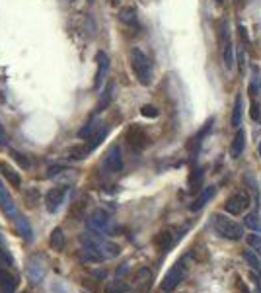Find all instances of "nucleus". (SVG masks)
I'll return each mask as SVG.
<instances>
[{
  "instance_id": "f257e3e1",
  "label": "nucleus",
  "mask_w": 261,
  "mask_h": 293,
  "mask_svg": "<svg viewBox=\"0 0 261 293\" xmlns=\"http://www.w3.org/2000/svg\"><path fill=\"white\" fill-rule=\"evenodd\" d=\"M80 242H82L84 248L94 250L101 260H111V258L119 256V252H121L119 244L107 241L105 237H101L100 233H94V231H88L84 235H80Z\"/></svg>"
},
{
  "instance_id": "f03ea898",
  "label": "nucleus",
  "mask_w": 261,
  "mask_h": 293,
  "mask_svg": "<svg viewBox=\"0 0 261 293\" xmlns=\"http://www.w3.org/2000/svg\"><path fill=\"white\" fill-rule=\"evenodd\" d=\"M211 225L220 237L228 239V241H240L244 237V229L238 225L236 221L224 217L222 213H212L211 215Z\"/></svg>"
},
{
  "instance_id": "7ed1b4c3",
  "label": "nucleus",
  "mask_w": 261,
  "mask_h": 293,
  "mask_svg": "<svg viewBox=\"0 0 261 293\" xmlns=\"http://www.w3.org/2000/svg\"><path fill=\"white\" fill-rule=\"evenodd\" d=\"M131 67H133V73L137 80L142 86H148L150 80H152V69H150L148 57L140 49H133L131 51Z\"/></svg>"
},
{
  "instance_id": "20e7f679",
  "label": "nucleus",
  "mask_w": 261,
  "mask_h": 293,
  "mask_svg": "<svg viewBox=\"0 0 261 293\" xmlns=\"http://www.w3.org/2000/svg\"><path fill=\"white\" fill-rule=\"evenodd\" d=\"M187 274V266H185V260H179L175 266H172L170 270H168V274L164 276V280H162V291L164 293H170L174 291L175 287L183 281V278H185Z\"/></svg>"
},
{
  "instance_id": "39448f33",
  "label": "nucleus",
  "mask_w": 261,
  "mask_h": 293,
  "mask_svg": "<svg viewBox=\"0 0 261 293\" xmlns=\"http://www.w3.org/2000/svg\"><path fill=\"white\" fill-rule=\"evenodd\" d=\"M86 225L90 231L94 233H100V235H105V233H111L113 227H111V217L107 211L103 209H94L86 219Z\"/></svg>"
},
{
  "instance_id": "423d86ee",
  "label": "nucleus",
  "mask_w": 261,
  "mask_h": 293,
  "mask_svg": "<svg viewBox=\"0 0 261 293\" xmlns=\"http://www.w3.org/2000/svg\"><path fill=\"white\" fill-rule=\"evenodd\" d=\"M251 205V200H249V193L246 190L236 191L234 196L228 198V202L224 204V211L230 213V215H242L248 211V207Z\"/></svg>"
},
{
  "instance_id": "0eeeda50",
  "label": "nucleus",
  "mask_w": 261,
  "mask_h": 293,
  "mask_svg": "<svg viewBox=\"0 0 261 293\" xmlns=\"http://www.w3.org/2000/svg\"><path fill=\"white\" fill-rule=\"evenodd\" d=\"M125 139H127V145H129L133 151H142V149L148 145V135H146V131L140 127V125H131V127L127 129Z\"/></svg>"
},
{
  "instance_id": "6e6552de",
  "label": "nucleus",
  "mask_w": 261,
  "mask_h": 293,
  "mask_svg": "<svg viewBox=\"0 0 261 293\" xmlns=\"http://www.w3.org/2000/svg\"><path fill=\"white\" fill-rule=\"evenodd\" d=\"M103 168L107 170V172H119L121 168H123V156H121V149H119V145H113L109 147V151L105 153L103 156Z\"/></svg>"
},
{
  "instance_id": "1a4fd4ad",
  "label": "nucleus",
  "mask_w": 261,
  "mask_h": 293,
  "mask_svg": "<svg viewBox=\"0 0 261 293\" xmlns=\"http://www.w3.org/2000/svg\"><path fill=\"white\" fill-rule=\"evenodd\" d=\"M66 191H68L66 186H57V188H51V190L47 191V196H45V207H47L49 213H55V211L61 207L64 198H66Z\"/></svg>"
},
{
  "instance_id": "9d476101",
  "label": "nucleus",
  "mask_w": 261,
  "mask_h": 293,
  "mask_svg": "<svg viewBox=\"0 0 261 293\" xmlns=\"http://www.w3.org/2000/svg\"><path fill=\"white\" fill-rule=\"evenodd\" d=\"M45 274H47V268H45V264L39 258H31L27 262V278L33 283H41L43 278H45Z\"/></svg>"
},
{
  "instance_id": "9b49d317",
  "label": "nucleus",
  "mask_w": 261,
  "mask_h": 293,
  "mask_svg": "<svg viewBox=\"0 0 261 293\" xmlns=\"http://www.w3.org/2000/svg\"><path fill=\"white\" fill-rule=\"evenodd\" d=\"M96 61H98V73H96V80H94V88L98 90L101 84H103L105 75H107V71H109V57L103 51H100L96 55Z\"/></svg>"
},
{
  "instance_id": "f8f14e48",
  "label": "nucleus",
  "mask_w": 261,
  "mask_h": 293,
  "mask_svg": "<svg viewBox=\"0 0 261 293\" xmlns=\"http://www.w3.org/2000/svg\"><path fill=\"white\" fill-rule=\"evenodd\" d=\"M152 285V272L148 268H140L135 276V293H148Z\"/></svg>"
},
{
  "instance_id": "ddd939ff",
  "label": "nucleus",
  "mask_w": 261,
  "mask_h": 293,
  "mask_svg": "<svg viewBox=\"0 0 261 293\" xmlns=\"http://www.w3.org/2000/svg\"><path fill=\"white\" fill-rule=\"evenodd\" d=\"M0 209L4 211V215L10 217V219H14V217L18 215V213H16V204H14L12 196L6 191V188H4L2 182H0Z\"/></svg>"
},
{
  "instance_id": "4468645a",
  "label": "nucleus",
  "mask_w": 261,
  "mask_h": 293,
  "mask_svg": "<svg viewBox=\"0 0 261 293\" xmlns=\"http://www.w3.org/2000/svg\"><path fill=\"white\" fill-rule=\"evenodd\" d=\"M174 242H175V237H174V233L170 229H164L160 231L158 235H156V239H154V244H156V248L160 250L162 254H166L172 246H174Z\"/></svg>"
},
{
  "instance_id": "2eb2a0df",
  "label": "nucleus",
  "mask_w": 261,
  "mask_h": 293,
  "mask_svg": "<svg viewBox=\"0 0 261 293\" xmlns=\"http://www.w3.org/2000/svg\"><path fill=\"white\" fill-rule=\"evenodd\" d=\"M214 193H216V188H214V186H209V188H205V190L201 191L199 196H197V198L191 202L189 209H191V211H201V209H203V207H205V205L209 204L212 198H214Z\"/></svg>"
},
{
  "instance_id": "dca6fc26",
  "label": "nucleus",
  "mask_w": 261,
  "mask_h": 293,
  "mask_svg": "<svg viewBox=\"0 0 261 293\" xmlns=\"http://www.w3.org/2000/svg\"><path fill=\"white\" fill-rule=\"evenodd\" d=\"M222 36H224V47H222V59H224V67L226 69H232L234 67V47H232V41H230V36H228V27L224 24L222 27Z\"/></svg>"
},
{
  "instance_id": "f3484780",
  "label": "nucleus",
  "mask_w": 261,
  "mask_h": 293,
  "mask_svg": "<svg viewBox=\"0 0 261 293\" xmlns=\"http://www.w3.org/2000/svg\"><path fill=\"white\" fill-rule=\"evenodd\" d=\"M18 287V280L14 278L12 274L0 270V291L2 293H14Z\"/></svg>"
},
{
  "instance_id": "a211bd4d",
  "label": "nucleus",
  "mask_w": 261,
  "mask_h": 293,
  "mask_svg": "<svg viewBox=\"0 0 261 293\" xmlns=\"http://www.w3.org/2000/svg\"><path fill=\"white\" fill-rule=\"evenodd\" d=\"M244 147H246V133L242 129H238L234 139H232V147H230V154L232 158H238L240 154L244 153Z\"/></svg>"
},
{
  "instance_id": "6ab92c4d",
  "label": "nucleus",
  "mask_w": 261,
  "mask_h": 293,
  "mask_svg": "<svg viewBox=\"0 0 261 293\" xmlns=\"http://www.w3.org/2000/svg\"><path fill=\"white\" fill-rule=\"evenodd\" d=\"M14 219H16V229L24 237V241H31V239H33V231H31L29 221H27L24 215H16Z\"/></svg>"
},
{
  "instance_id": "aec40b11",
  "label": "nucleus",
  "mask_w": 261,
  "mask_h": 293,
  "mask_svg": "<svg viewBox=\"0 0 261 293\" xmlns=\"http://www.w3.org/2000/svg\"><path fill=\"white\" fill-rule=\"evenodd\" d=\"M0 172H2V176L8 180L12 186H16V188L22 184V176H20V174H18V172H16L8 162H0Z\"/></svg>"
},
{
  "instance_id": "412c9836",
  "label": "nucleus",
  "mask_w": 261,
  "mask_h": 293,
  "mask_svg": "<svg viewBox=\"0 0 261 293\" xmlns=\"http://www.w3.org/2000/svg\"><path fill=\"white\" fill-rule=\"evenodd\" d=\"M119 20L123 22L125 26H133V27H138V16H137V10L127 6V8H121L119 12Z\"/></svg>"
},
{
  "instance_id": "4be33fe9",
  "label": "nucleus",
  "mask_w": 261,
  "mask_h": 293,
  "mask_svg": "<svg viewBox=\"0 0 261 293\" xmlns=\"http://www.w3.org/2000/svg\"><path fill=\"white\" fill-rule=\"evenodd\" d=\"M203 180H205V170L201 168V166H197L193 172H191V176H189V190L193 191H199L201 188H203Z\"/></svg>"
},
{
  "instance_id": "5701e85b",
  "label": "nucleus",
  "mask_w": 261,
  "mask_h": 293,
  "mask_svg": "<svg viewBox=\"0 0 261 293\" xmlns=\"http://www.w3.org/2000/svg\"><path fill=\"white\" fill-rule=\"evenodd\" d=\"M105 135H107V129H105V127H98V129H96V131H94V135L88 139V145H86L88 151L92 153V151H94V149L100 145L101 141L105 139Z\"/></svg>"
},
{
  "instance_id": "b1692460",
  "label": "nucleus",
  "mask_w": 261,
  "mask_h": 293,
  "mask_svg": "<svg viewBox=\"0 0 261 293\" xmlns=\"http://www.w3.org/2000/svg\"><path fill=\"white\" fill-rule=\"evenodd\" d=\"M129 289H131V285H129L125 280H121V278H117V280H113L107 283L105 293H129Z\"/></svg>"
},
{
  "instance_id": "393cba45",
  "label": "nucleus",
  "mask_w": 261,
  "mask_h": 293,
  "mask_svg": "<svg viewBox=\"0 0 261 293\" xmlns=\"http://www.w3.org/2000/svg\"><path fill=\"white\" fill-rule=\"evenodd\" d=\"M49 244L53 250H62V246H64V233H62L61 227H57V229H53L51 233V239H49Z\"/></svg>"
},
{
  "instance_id": "a878e982",
  "label": "nucleus",
  "mask_w": 261,
  "mask_h": 293,
  "mask_svg": "<svg viewBox=\"0 0 261 293\" xmlns=\"http://www.w3.org/2000/svg\"><path fill=\"white\" fill-rule=\"evenodd\" d=\"M242 125V96L238 94L234 100V108H232V127H240Z\"/></svg>"
},
{
  "instance_id": "bb28decb",
  "label": "nucleus",
  "mask_w": 261,
  "mask_h": 293,
  "mask_svg": "<svg viewBox=\"0 0 261 293\" xmlns=\"http://www.w3.org/2000/svg\"><path fill=\"white\" fill-rule=\"evenodd\" d=\"M78 258L82 260V262H88V264H98V262H103L100 256L96 254L94 250H90V248H84L82 246V250L78 252Z\"/></svg>"
},
{
  "instance_id": "cd10ccee",
  "label": "nucleus",
  "mask_w": 261,
  "mask_h": 293,
  "mask_svg": "<svg viewBox=\"0 0 261 293\" xmlns=\"http://www.w3.org/2000/svg\"><path fill=\"white\" fill-rule=\"evenodd\" d=\"M111 94H113V84L109 82V84L105 86V90H103V94H101L100 102H98V112H103V110L111 104Z\"/></svg>"
},
{
  "instance_id": "c85d7f7f",
  "label": "nucleus",
  "mask_w": 261,
  "mask_h": 293,
  "mask_svg": "<svg viewBox=\"0 0 261 293\" xmlns=\"http://www.w3.org/2000/svg\"><path fill=\"white\" fill-rule=\"evenodd\" d=\"M244 225L251 229V233H259L261 231V221H259V215L257 213H248L246 219H244Z\"/></svg>"
},
{
  "instance_id": "c756f323",
  "label": "nucleus",
  "mask_w": 261,
  "mask_h": 293,
  "mask_svg": "<svg viewBox=\"0 0 261 293\" xmlns=\"http://www.w3.org/2000/svg\"><path fill=\"white\" fill-rule=\"evenodd\" d=\"M244 260H246V262H248L249 266L253 268V270H255V272H261V260H259V256L255 254V252H253V250H251V248H249V250H244Z\"/></svg>"
},
{
  "instance_id": "7c9ffc66",
  "label": "nucleus",
  "mask_w": 261,
  "mask_h": 293,
  "mask_svg": "<svg viewBox=\"0 0 261 293\" xmlns=\"http://www.w3.org/2000/svg\"><path fill=\"white\" fill-rule=\"evenodd\" d=\"M246 242H248V246L255 252V254L261 256V235H257V233L246 235Z\"/></svg>"
},
{
  "instance_id": "2f4dec72",
  "label": "nucleus",
  "mask_w": 261,
  "mask_h": 293,
  "mask_svg": "<svg viewBox=\"0 0 261 293\" xmlns=\"http://www.w3.org/2000/svg\"><path fill=\"white\" fill-rule=\"evenodd\" d=\"M212 121H214V119H209V121H207V123L203 125V129H201L199 133H197V137H195V139H191V145H189V147H193V149H197V147H199V145H201V139H203V137H205V135H207V133L211 131Z\"/></svg>"
},
{
  "instance_id": "473e14b6",
  "label": "nucleus",
  "mask_w": 261,
  "mask_h": 293,
  "mask_svg": "<svg viewBox=\"0 0 261 293\" xmlns=\"http://www.w3.org/2000/svg\"><path fill=\"white\" fill-rule=\"evenodd\" d=\"M98 129V125L94 123V121H90V123H86L84 127L78 131V139H90L92 135H94V131Z\"/></svg>"
},
{
  "instance_id": "72a5a7b5",
  "label": "nucleus",
  "mask_w": 261,
  "mask_h": 293,
  "mask_svg": "<svg viewBox=\"0 0 261 293\" xmlns=\"http://www.w3.org/2000/svg\"><path fill=\"white\" fill-rule=\"evenodd\" d=\"M70 158L72 160H82V158H86L88 154H90V151H88L86 147H74V149H70Z\"/></svg>"
},
{
  "instance_id": "f704fd0d",
  "label": "nucleus",
  "mask_w": 261,
  "mask_h": 293,
  "mask_svg": "<svg viewBox=\"0 0 261 293\" xmlns=\"http://www.w3.org/2000/svg\"><path fill=\"white\" fill-rule=\"evenodd\" d=\"M12 264H14L12 256L8 254V250H4L0 246V266H12Z\"/></svg>"
},
{
  "instance_id": "c9c22d12",
  "label": "nucleus",
  "mask_w": 261,
  "mask_h": 293,
  "mask_svg": "<svg viewBox=\"0 0 261 293\" xmlns=\"http://www.w3.org/2000/svg\"><path fill=\"white\" fill-rule=\"evenodd\" d=\"M249 115H251V119H253V121H259V119H261V110H259V104L255 102V100H253V102H251V108H249Z\"/></svg>"
},
{
  "instance_id": "e433bc0d",
  "label": "nucleus",
  "mask_w": 261,
  "mask_h": 293,
  "mask_svg": "<svg viewBox=\"0 0 261 293\" xmlns=\"http://www.w3.org/2000/svg\"><path fill=\"white\" fill-rule=\"evenodd\" d=\"M140 114L144 115V117H158V110H156L154 106H142V108H140Z\"/></svg>"
},
{
  "instance_id": "4c0bfd02",
  "label": "nucleus",
  "mask_w": 261,
  "mask_h": 293,
  "mask_svg": "<svg viewBox=\"0 0 261 293\" xmlns=\"http://www.w3.org/2000/svg\"><path fill=\"white\" fill-rule=\"evenodd\" d=\"M12 156H14V160H18V162H20V166H22V168H29V160H27V158H25L22 153H18V151H12Z\"/></svg>"
},
{
  "instance_id": "58836bf2",
  "label": "nucleus",
  "mask_w": 261,
  "mask_h": 293,
  "mask_svg": "<svg viewBox=\"0 0 261 293\" xmlns=\"http://www.w3.org/2000/svg\"><path fill=\"white\" fill-rule=\"evenodd\" d=\"M62 170H64L62 166H51V168H47V174H45V176H47V178H53V176H57Z\"/></svg>"
},
{
  "instance_id": "ea45409f",
  "label": "nucleus",
  "mask_w": 261,
  "mask_h": 293,
  "mask_svg": "<svg viewBox=\"0 0 261 293\" xmlns=\"http://www.w3.org/2000/svg\"><path fill=\"white\" fill-rule=\"evenodd\" d=\"M6 145H8V133L0 125V147H6Z\"/></svg>"
},
{
  "instance_id": "a19ab883",
  "label": "nucleus",
  "mask_w": 261,
  "mask_h": 293,
  "mask_svg": "<svg viewBox=\"0 0 261 293\" xmlns=\"http://www.w3.org/2000/svg\"><path fill=\"white\" fill-rule=\"evenodd\" d=\"M236 285H238V291H240V293H251V291L248 289V287H246V283H244L242 280H238Z\"/></svg>"
},
{
  "instance_id": "79ce46f5",
  "label": "nucleus",
  "mask_w": 261,
  "mask_h": 293,
  "mask_svg": "<svg viewBox=\"0 0 261 293\" xmlns=\"http://www.w3.org/2000/svg\"><path fill=\"white\" fill-rule=\"evenodd\" d=\"M259 156H261V143H259Z\"/></svg>"
},
{
  "instance_id": "37998d69",
  "label": "nucleus",
  "mask_w": 261,
  "mask_h": 293,
  "mask_svg": "<svg viewBox=\"0 0 261 293\" xmlns=\"http://www.w3.org/2000/svg\"><path fill=\"white\" fill-rule=\"evenodd\" d=\"M88 2H90V4H92V2H94V0H88Z\"/></svg>"
}]
</instances>
